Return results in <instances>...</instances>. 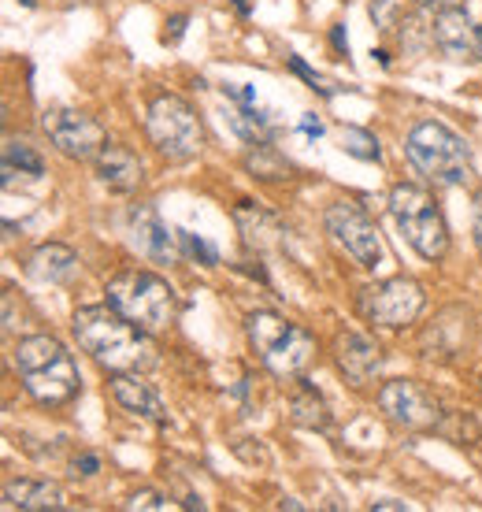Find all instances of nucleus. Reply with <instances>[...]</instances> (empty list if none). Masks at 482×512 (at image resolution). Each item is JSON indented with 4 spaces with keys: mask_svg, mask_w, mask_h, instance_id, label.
Masks as SVG:
<instances>
[{
    "mask_svg": "<svg viewBox=\"0 0 482 512\" xmlns=\"http://www.w3.org/2000/svg\"><path fill=\"white\" fill-rule=\"evenodd\" d=\"M108 305L115 312H123L130 323H138L141 331H167L178 316V297L175 290L167 286V279L153 275V271H138L127 268L119 271L112 282H108Z\"/></svg>",
    "mask_w": 482,
    "mask_h": 512,
    "instance_id": "39448f33",
    "label": "nucleus"
},
{
    "mask_svg": "<svg viewBox=\"0 0 482 512\" xmlns=\"http://www.w3.org/2000/svg\"><path fill=\"white\" fill-rule=\"evenodd\" d=\"M479 60H482V26H479Z\"/></svg>",
    "mask_w": 482,
    "mask_h": 512,
    "instance_id": "e433bc0d",
    "label": "nucleus"
},
{
    "mask_svg": "<svg viewBox=\"0 0 482 512\" xmlns=\"http://www.w3.org/2000/svg\"><path fill=\"white\" fill-rule=\"evenodd\" d=\"M301 134H308V138H319V134H323V123H319L316 116H305V119H301Z\"/></svg>",
    "mask_w": 482,
    "mask_h": 512,
    "instance_id": "473e14b6",
    "label": "nucleus"
},
{
    "mask_svg": "<svg viewBox=\"0 0 482 512\" xmlns=\"http://www.w3.org/2000/svg\"><path fill=\"white\" fill-rule=\"evenodd\" d=\"M26 271H30V279L38 282H49V286H71L78 279V264L75 249H67V245H56V242H45L38 245L30 260H26Z\"/></svg>",
    "mask_w": 482,
    "mask_h": 512,
    "instance_id": "dca6fc26",
    "label": "nucleus"
},
{
    "mask_svg": "<svg viewBox=\"0 0 482 512\" xmlns=\"http://www.w3.org/2000/svg\"><path fill=\"white\" fill-rule=\"evenodd\" d=\"M419 8H427V12H445V8H460L464 0H416Z\"/></svg>",
    "mask_w": 482,
    "mask_h": 512,
    "instance_id": "7c9ffc66",
    "label": "nucleus"
},
{
    "mask_svg": "<svg viewBox=\"0 0 482 512\" xmlns=\"http://www.w3.org/2000/svg\"><path fill=\"white\" fill-rule=\"evenodd\" d=\"M130 242L138 245V253L153 264H175V234L164 227V219L156 216L153 205H134L130 208Z\"/></svg>",
    "mask_w": 482,
    "mask_h": 512,
    "instance_id": "f8f14e48",
    "label": "nucleus"
},
{
    "mask_svg": "<svg viewBox=\"0 0 482 512\" xmlns=\"http://www.w3.org/2000/svg\"><path fill=\"white\" fill-rule=\"evenodd\" d=\"M479 390H482V379H479Z\"/></svg>",
    "mask_w": 482,
    "mask_h": 512,
    "instance_id": "4c0bfd02",
    "label": "nucleus"
},
{
    "mask_svg": "<svg viewBox=\"0 0 482 512\" xmlns=\"http://www.w3.org/2000/svg\"><path fill=\"white\" fill-rule=\"evenodd\" d=\"M234 219H238V227L241 234H245V242L253 245V249H264V245H286V238H282V227H279V219H271L267 212H256L249 201H241L238 212H234Z\"/></svg>",
    "mask_w": 482,
    "mask_h": 512,
    "instance_id": "6ab92c4d",
    "label": "nucleus"
},
{
    "mask_svg": "<svg viewBox=\"0 0 482 512\" xmlns=\"http://www.w3.org/2000/svg\"><path fill=\"white\" fill-rule=\"evenodd\" d=\"M375 509H405V501H375Z\"/></svg>",
    "mask_w": 482,
    "mask_h": 512,
    "instance_id": "72a5a7b5",
    "label": "nucleus"
},
{
    "mask_svg": "<svg viewBox=\"0 0 482 512\" xmlns=\"http://www.w3.org/2000/svg\"><path fill=\"white\" fill-rule=\"evenodd\" d=\"M78 346L108 372H149L156 364V346L149 331L130 323L112 305H86L71 320Z\"/></svg>",
    "mask_w": 482,
    "mask_h": 512,
    "instance_id": "f257e3e1",
    "label": "nucleus"
},
{
    "mask_svg": "<svg viewBox=\"0 0 482 512\" xmlns=\"http://www.w3.org/2000/svg\"><path fill=\"white\" fill-rule=\"evenodd\" d=\"M379 409L405 431H438L442 423V405L427 386L412 379H394L379 390Z\"/></svg>",
    "mask_w": 482,
    "mask_h": 512,
    "instance_id": "9d476101",
    "label": "nucleus"
},
{
    "mask_svg": "<svg viewBox=\"0 0 482 512\" xmlns=\"http://www.w3.org/2000/svg\"><path fill=\"white\" fill-rule=\"evenodd\" d=\"M327 234L342 245L345 253L353 256L360 268H375L382 260V245H379V227L368 219L364 208L349 205V201H338V205L327 208Z\"/></svg>",
    "mask_w": 482,
    "mask_h": 512,
    "instance_id": "9b49d317",
    "label": "nucleus"
},
{
    "mask_svg": "<svg viewBox=\"0 0 482 512\" xmlns=\"http://www.w3.org/2000/svg\"><path fill=\"white\" fill-rule=\"evenodd\" d=\"M390 212H394L405 242L423 260H442L449 253V227H445V216L434 201V193L412 186V182H401L390 193Z\"/></svg>",
    "mask_w": 482,
    "mask_h": 512,
    "instance_id": "423d86ee",
    "label": "nucleus"
},
{
    "mask_svg": "<svg viewBox=\"0 0 482 512\" xmlns=\"http://www.w3.org/2000/svg\"><path fill=\"white\" fill-rule=\"evenodd\" d=\"M245 167L253 171L256 179H264V182L293 179V171H297V167H293L290 160L275 149V145H267V141H256L253 149H249V156H245Z\"/></svg>",
    "mask_w": 482,
    "mask_h": 512,
    "instance_id": "4be33fe9",
    "label": "nucleus"
},
{
    "mask_svg": "<svg viewBox=\"0 0 482 512\" xmlns=\"http://www.w3.org/2000/svg\"><path fill=\"white\" fill-rule=\"evenodd\" d=\"M127 509H156V512H167L175 509V501H167L164 494H156V490H138L134 498L127 501Z\"/></svg>",
    "mask_w": 482,
    "mask_h": 512,
    "instance_id": "bb28decb",
    "label": "nucleus"
},
{
    "mask_svg": "<svg viewBox=\"0 0 482 512\" xmlns=\"http://www.w3.org/2000/svg\"><path fill=\"white\" fill-rule=\"evenodd\" d=\"M475 245H479V256H482V190L475 193Z\"/></svg>",
    "mask_w": 482,
    "mask_h": 512,
    "instance_id": "2f4dec72",
    "label": "nucleus"
},
{
    "mask_svg": "<svg viewBox=\"0 0 482 512\" xmlns=\"http://www.w3.org/2000/svg\"><path fill=\"white\" fill-rule=\"evenodd\" d=\"M75 472L78 475H97V472H101V461H97L93 453H86V457H75Z\"/></svg>",
    "mask_w": 482,
    "mask_h": 512,
    "instance_id": "c85d7f7f",
    "label": "nucleus"
},
{
    "mask_svg": "<svg viewBox=\"0 0 482 512\" xmlns=\"http://www.w3.org/2000/svg\"><path fill=\"white\" fill-rule=\"evenodd\" d=\"M4 509H67V498L49 479H12L4 483Z\"/></svg>",
    "mask_w": 482,
    "mask_h": 512,
    "instance_id": "a211bd4d",
    "label": "nucleus"
},
{
    "mask_svg": "<svg viewBox=\"0 0 482 512\" xmlns=\"http://www.w3.org/2000/svg\"><path fill=\"white\" fill-rule=\"evenodd\" d=\"M234 8H238V15H249L253 12V0H234Z\"/></svg>",
    "mask_w": 482,
    "mask_h": 512,
    "instance_id": "f704fd0d",
    "label": "nucleus"
},
{
    "mask_svg": "<svg viewBox=\"0 0 482 512\" xmlns=\"http://www.w3.org/2000/svg\"><path fill=\"white\" fill-rule=\"evenodd\" d=\"M405 153L423 179L431 186L453 190V186H468L475 167H471V145L460 138L457 130H449L438 119H423L408 130Z\"/></svg>",
    "mask_w": 482,
    "mask_h": 512,
    "instance_id": "7ed1b4c3",
    "label": "nucleus"
},
{
    "mask_svg": "<svg viewBox=\"0 0 482 512\" xmlns=\"http://www.w3.org/2000/svg\"><path fill=\"white\" fill-rule=\"evenodd\" d=\"M15 175H30V179L45 175V160L26 138L4 141V186H12Z\"/></svg>",
    "mask_w": 482,
    "mask_h": 512,
    "instance_id": "412c9836",
    "label": "nucleus"
},
{
    "mask_svg": "<svg viewBox=\"0 0 482 512\" xmlns=\"http://www.w3.org/2000/svg\"><path fill=\"white\" fill-rule=\"evenodd\" d=\"M330 45H334L338 52H345V56H349V38H345V26H342V23L330 26Z\"/></svg>",
    "mask_w": 482,
    "mask_h": 512,
    "instance_id": "c756f323",
    "label": "nucleus"
},
{
    "mask_svg": "<svg viewBox=\"0 0 482 512\" xmlns=\"http://www.w3.org/2000/svg\"><path fill=\"white\" fill-rule=\"evenodd\" d=\"M342 149L349 156H360V160H379V141L371 130H356V127H342Z\"/></svg>",
    "mask_w": 482,
    "mask_h": 512,
    "instance_id": "b1692460",
    "label": "nucleus"
},
{
    "mask_svg": "<svg viewBox=\"0 0 482 512\" xmlns=\"http://www.w3.org/2000/svg\"><path fill=\"white\" fill-rule=\"evenodd\" d=\"M97 179L108 186L112 193H134L145 179V167L134 153H130L127 145H104L101 153H97Z\"/></svg>",
    "mask_w": 482,
    "mask_h": 512,
    "instance_id": "4468645a",
    "label": "nucleus"
},
{
    "mask_svg": "<svg viewBox=\"0 0 482 512\" xmlns=\"http://www.w3.org/2000/svg\"><path fill=\"white\" fill-rule=\"evenodd\" d=\"M112 397L123 405L127 412L141 416V420H153V423H164V401L156 397V390L145 379L141 372H112Z\"/></svg>",
    "mask_w": 482,
    "mask_h": 512,
    "instance_id": "f3484780",
    "label": "nucleus"
},
{
    "mask_svg": "<svg viewBox=\"0 0 482 512\" xmlns=\"http://www.w3.org/2000/svg\"><path fill=\"white\" fill-rule=\"evenodd\" d=\"M338 368H342L345 379L353 386L371 383L382 368V349L371 338H364V334H342L338 338Z\"/></svg>",
    "mask_w": 482,
    "mask_h": 512,
    "instance_id": "2eb2a0df",
    "label": "nucleus"
},
{
    "mask_svg": "<svg viewBox=\"0 0 482 512\" xmlns=\"http://www.w3.org/2000/svg\"><path fill=\"white\" fill-rule=\"evenodd\" d=\"M431 38L445 60H475L479 56V30L471 26L464 8H445L434 15Z\"/></svg>",
    "mask_w": 482,
    "mask_h": 512,
    "instance_id": "ddd939ff",
    "label": "nucleus"
},
{
    "mask_svg": "<svg viewBox=\"0 0 482 512\" xmlns=\"http://www.w3.org/2000/svg\"><path fill=\"white\" fill-rule=\"evenodd\" d=\"M15 372L23 379L26 394L41 405H64L78 394V364L67 346L52 334H30L15 346Z\"/></svg>",
    "mask_w": 482,
    "mask_h": 512,
    "instance_id": "f03ea898",
    "label": "nucleus"
},
{
    "mask_svg": "<svg viewBox=\"0 0 482 512\" xmlns=\"http://www.w3.org/2000/svg\"><path fill=\"white\" fill-rule=\"evenodd\" d=\"M286 64H290L293 75L305 78V82H308V86H312L316 93H323V97H334V86H327V82H323V78H319L316 71H312V67H308L305 60H301V56H297V52H290V56H286Z\"/></svg>",
    "mask_w": 482,
    "mask_h": 512,
    "instance_id": "a878e982",
    "label": "nucleus"
},
{
    "mask_svg": "<svg viewBox=\"0 0 482 512\" xmlns=\"http://www.w3.org/2000/svg\"><path fill=\"white\" fill-rule=\"evenodd\" d=\"M423 305H427L423 286L416 279H405V275L360 290V312H364V320L375 323V327H386V331H401L408 323H416Z\"/></svg>",
    "mask_w": 482,
    "mask_h": 512,
    "instance_id": "6e6552de",
    "label": "nucleus"
},
{
    "mask_svg": "<svg viewBox=\"0 0 482 512\" xmlns=\"http://www.w3.org/2000/svg\"><path fill=\"white\" fill-rule=\"evenodd\" d=\"M438 435H445L449 442H457V446H479L482 431L471 416H460L457 412V416H449V420L438 423Z\"/></svg>",
    "mask_w": 482,
    "mask_h": 512,
    "instance_id": "5701e85b",
    "label": "nucleus"
},
{
    "mask_svg": "<svg viewBox=\"0 0 482 512\" xmlns=\"http://www.w3.org/2000/svg\"><path fill=\"white\" fill-rule=\"evenodd\" d=\"M186 23H190L186 15H171V19H167V30H164L167 45H178V41H182V34H186Z\"/></svg>",
    "mask_w": 482,
    "mask_h": 512,
    "instance_id": "cd10ccee",
    "label": "nucleus"
},
{
    "mask_svg": "<svg viewBox=\"0 0 482 512\" xmlns=\"http://www.w3.org/2000/svg\"><path fill=\"white\" fill-rule=\"evenodd\" d=\"M178 245H182V253L193 256L201 268H216V264H219V249L212 242H204L201 234L178 231Z\"/></svg>",
    "mask_w": 482,
    "mask_h": 512,
    "instance_id": "393cba45",
    "label": "nucleus"
},
{
    "mask_svg": "<svg viewBox=\"0 0 482 512\" xmlns=\"http://www.w3.org/2000/svg\"><path fill=\"white\" fill-rule=\"evenodd\" d=\"M245 334L249 346L256 349V357L264 360V368L279 379H297L305 375V368L316 360V338L297 327V323L282 320L275 312H249L245 316Z\"/></svg>",
    "mask_w": 482,
    "mask_h": 512,
    "instance_id": "20e7f679",
    "label": "nucleus"
},
{
    "mask_svg": "<svg viewBox=\"0 0 482 512\" xmlns=\"http://www.w3.org/2000/svg\"><path fill=\"white\" fill-rule=\"evenodd\" d=\"M149 138H153L156 153L171 160V164H186L204 149V127L190 104L175 97V93H156L149 104Z\"/></svg>",
    "mask_w": 482,
    "mask_h": 512,
    "instance_id": "0eeeda50",
    "label": "nucleus"
},
{
    "mask_svg": "<svg viewBox=\"0 0 482 512\" xmlns=\"http://www.w3.org/2000/svg\"><path fill=\"white\" fill-rule=\"evenodd\" d=\"M19 4H23V8H34V4H38V0H19Z\"/></svg>",
    "mask_w": 482,
    "mask_h": 512,
    "instance_id": "c9c22d12",
    "label": "nucleus"
},
{
    "mask_svg": "<svg viewBox=\"0 0 482 512\" xmlns=\"http://www.w3.org/2000/svg\"><path fill=\"white\" fill-rule=\"evenodd\" d=\"M290 420L305 431H327L330 427V409L327 401L319 397L316 386H297L290 394Z\"/></svg>",
    "mask_w": 482,
    "mask_h": 512,
    "instance_id": "aec40b11",
    "label": "nucleus"
},
{
    "mask_svg": "<svg viewBox=\"0 0 482 512\" xmlns=\"http://www.w3.org/2000/svg\"><path fill=\"white\" fill-rule=\"evenodd\" d=\"M41 127L67 160H97V153L108 145V134H104L101 123L86 112H78V108H49Z\"/></svg>",
    "mask_w": 482,
    "mask_h": 512,
    "instance_id": "1a4fd4ad",
    "label": "nucleus"
}]
</instances>
